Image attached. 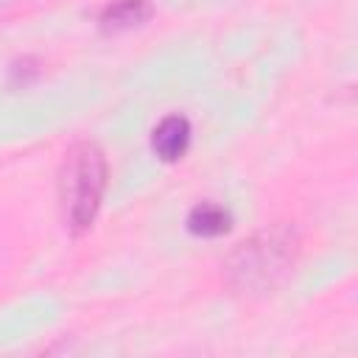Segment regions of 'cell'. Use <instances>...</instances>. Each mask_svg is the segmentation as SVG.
Returning a JSON list of instances; mask_svg holds the SVG:
<instances>
[{"instance_id":"cell-6","label":"cell","mask_w":358,"mask_h":358,"mask_svg":"<svg viewBox=\"0 0 358 358\" xmlns=\"http://www.w3.org/2000/svg\"><path fill=\"white\" fill-rule=\"evenodd\" d=\"M36 76H39V64H36V59H31V56L17 59V62L8 67V84H11V87H28Z\"/></svg>"},{"instance_id":"cell-4","label":"cell","mask_w":358,"mask_h":358,"mask_svg":"<svg viewBox=\"0 0 358 358\" xmlns=\"http://www.w3.org/2000/svg\"><path fill=\"white\" fill-rule=\"evenodd\" d=\"M187 232L196 238H221L232 229V213L215 201H199L187 213Z\"/></svg>"},{"instance_id":"cell-3","label":"cell","mask_w":358,"mask_h":358,"mask_svg":"<svg viewBox=\"0 0 358 358\" xmlns=\"http://www.w3.org/2000/svg\"><path fill=\"white\" fill-rule=\"evenodd\" d=\"M190 120L185 115L162 117L151 131V148L162 162H176L190 148Z\"/></svg>"},{"instance_id":"cell-1","label":"cell","mask_w":358,"mask_h":358,"mask_svg":"<svg viewBox=\"0 0 358 358\" xmlns=\"http://www.w3.org/2000/svg\"><path fill=\"white\" fill-rule=\"evenodd\" d=\"M299 255V235L288 224L266 227L241 241L227 263V282L241 294H266L277 288L294 268Z\"/></svg>"},{"instance_id":"cell-5","label":"cell","mask_w":358,"mask_h":358,"mask_svg":"<svg viewBox=\"0 0 358 358\" xmlns=\"http://www.w3.org/2000/svg\"><path fill=\"white\" fill-rule=\"evenodd\" d=\"M151 17V3L148 0H115L112 6H106L101 11V31L103 34H120L129 28L143 25Z\"/></svg>"},{"instance_id":"cell-2","label":"cell","mask_w":358,"mask_h":358,"mask_svg":"<svg viewBox=\"0 0 358 358\" xmlns=\"http://www.w3.org/2000/svg\"><path fill=\"white\" fill-rule=\"evenodd\" d=\"M106 190V159L95 143H76L62 165L59 193L73 232L92 227Z\"/></svg>"}]
</instances>
